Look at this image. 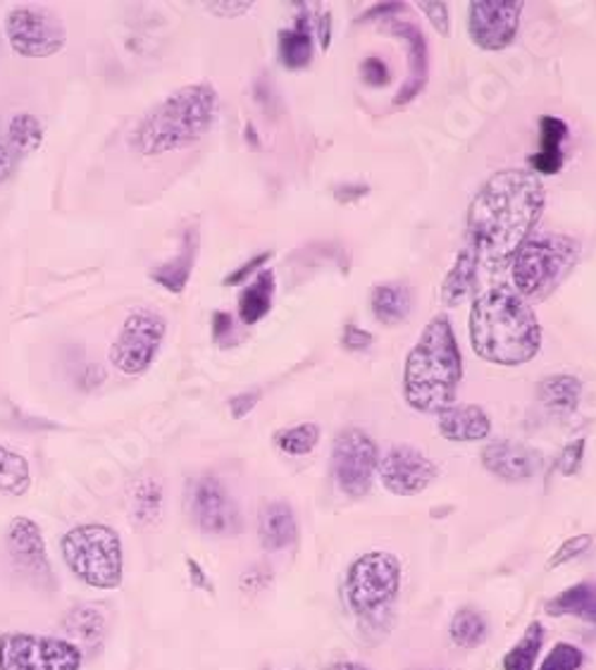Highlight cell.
<instances>
[{
	"label": "cell",
	"instance_id": "obj_25",
	"mask_svg": "<svg viewBox=\"0 0 596 670\" xmlns=\"http://www.w3.org/2000/svg\"><path fill=\"white\" fill-rule=\"evenodd\" d=\"M546 614L556 618L573 616L596 625V582H580L556 594L551 602H546Z\"/></svg>",
	"mask_w": 596,
	"mask_h": 670
},
{
	"label": "cell",
	"instance_id": "obj_40",
	"mask_svg": "<svg viewBox=\"0 0 596 670\" xmlns=\"http://www.w3.org/2000/svg\"><path fill=\"white\" fill-rule=\"evenodd\" d=\"M420 10L424 12V17L432 22V27L436 31H440L442 36H448V8L444 3L424 0V3H420Z\"/></svg>",
	"mask_w": 596,
	"mask_h": 670
},
{
	"label": "cell",
	"instance_id": "obj_22",
	"mask_svg": "<svg viewBox=\"0 0 596 670\" xmlns=\"http://www.w3.org/2000/svg\"><path fill=\"white\" fill-rule=\"evenodd\" d=\"M199 229L193 227L189 229L185 239H181V249L179 253L175 255L173 261L163 263L161 267H155L153 270V279L161 287H165L167 291H173V294H179V291H185L189 277H191V270H193V263H196V255H199Z\"/></svg>",
	"mask_w": 596,
	"mask_h": 670
},
{
	"label": "cell",
	"instance_id": "obj_16",
	"mask_svg": "<svg viewBox=\"0 0 596 670\" xmlns=\"http://www.w3.org/2000/svg\"><path fill=\"white\" fill-rule=\"evenodd\" d=\"M482 463L496 478L506 482H525L540 475L544 458L537 448L518 442H492L482 448Z\"/></svg>",
	"mask_w": 596,
	"mask_h": 670
},
{
	"label": "cell",
	"instance_id": "obj_34",
	"mask_svg": "<svg viewBox=\"0 0 596 670\" xmlns=\"http://www.w3.org/2000/svg\"><path fill=\"white\" fill-rule=\"evenodd\" d=\"M452 640L460 649H475L486 640V623L484 618L472 611V608H464L452 620Z\"/></svg>",
	"mask_w": 596,
	"mask_h": 670
},
{
	"label": "cell",
	"instance_id": "obj_27",
	"mask_svg": "<svg viewBox=\"0 0 596 670\" xmlns=\"http://www.w3.org/2000/svg\"><path fill=\"white\" fill-rule=\"evenodd\" d=\"M540 401L554 413H573L582 396V382L573 375H551L540 382Z\"/></svg>",
	"mask_w": 596,
	"mask_h": 670
},
{
	"label": "cell",
	"instance_id": "obj_17",
	"mask_svg": "<svg viewBox=\"0 0 596 670\" xmlns=\"http://www.w3.org/2000/svg\"><path fill=\"white\" fill-rule=\"evenodd\" d=\"M384 29L389 34L398 36L401 41H406L408 46V79L404 84V89L396 93V105H406L408 101L416 99V96L424 89L430 77V53H428V41H424V34L408 20H396L389 17L382 22Z\"/></svg>",
	"mask_w": 596,
	"mask_h": 670
},
{
	"label": "cell",
	"instance_id": "obj_5",
	"mask_svg": "<svg viewBox=\"0 0 596 670\" xmlns=\"http://www.w3.org/2000/svg\"><path fill=\"white\" fill-rule=\"evenodd\" d=\"M580 258V241L568 235H537L530 237L513 255V289L530 301H542L558 289V285L573 273Z\"/></svg>",
	"mask_w": 596,
	"mask_h": 670
},
{
	"label": "cell",
	"instance_id": "obj_21",
	"mask_svg": "<svg viewBox=\"0 0 596 670\" xmlns=\"http://www.w3.org/2000/svg\"><path fill=\"white\" fill-rule=\"evenodd\" d=\"M478 265L480 258L472 246H466L456 255L454 267L444 277V282L440 287V299L446 308H456L460 303H466L470 299L472 291H475L478 282Z\"/></svg>",
	"mask_w": 596,
	"mask_h": 670
},
{
	"label": "cell",
	"instance_id": "obj_24",
	"mask_svg": "<svg viewBox=\"0 0 596 670\" xmlns=\"http://www.w3.org/2000/svg\"><path fill=\"white\" fill-rule=\"evenodd\" d=\"M370 308L377 320L386 327H396L404 320H408V315L413 311V294L406 285H380L372 289L370 296Z\"/></svg>",
	"mask_w": 596,
	"mask_h": 670
},
{
	"label": "cell",
	"instance_id": "obj_30",
	"mask_svg": "<svg viewBox=\"0 0 596 670\" xmlns=\"http://www.w3.org/2000/svg\"><path fill=\"white\" fill-rule=\"evenodd\" d=\"M43 141V125L31 113H20L12 117L8 127V146L15 155H31Z\"/></svg>",
	"mask_w": 596,
	"mask_h": 670
},
{
	"label": "cell",
	"instance_id": "obj_41",
	"mask_svg": "<svg viewBox=\"0 0 596 670\" xmlns=\"http://www.w3.org/2000/svg\"><path fill=\"white\" fill-rule=\"evenodd\" d=\"M372 341H375V337L370 332L360 330V327H356V325H346L344 327V334H342L344 349H348V351H365V349L372 346Z\"/></svg>",
	"mask_w": 596,
	"mask_h": 670
},
{
	"label": "cell",
	"instance_id": "obj_39",
	"mask_svg": "<svg viewBox=\"0 0 596 670\" xmlns=\"http://www.w3.org/2000/svg\"><path fill=\"white\" fill-rule=\"evenodd\" d=\"M360 75L363 79L370 84V87H382V84L389 81V67L384 65V60L380 58H368L360 65Z\"/></svg>",
	"mask_w": 596,
	"mask_h": 670
},
{
	"label": "cell",
	"instance_id": "obj_13",
	"mask_svg": "<svg viewBox=\"0 0 596 670\" xmlns=\"http://www.w3.org/2000/svg\"><path fill=\"white\" fill-rule=\"evenodd\" d=\"M522 10L520 0H475L468 10L470 39L484 51H504L516 41Z\"/></svg>",
	"mask_w": 596,
	"mask_h": 670
},
{
	"label": "cell",
	"instance_id": "obj_23",
	"mask_svg": "<svg viewBox=\"0 0 596 670\" xmlns=\"http://www.w3.org/2000/svg\"><path fill=\"white\" fill-rule=\"evenodd\" d=\"M63 628L67 637L75 640L72 644L84 649H99L105 637V616L99 606L81 604L67 614Z\"/></svg>",
	"mask_w": 596,
	"mask_h": 670
},
{
	"label": "cell",
	"instance_id": "obj_47",
	"mask_svg": "<svg viewBox=\"0 0 596 670\" xmlns=\"http://www.w3.org/2000/svg\"><path fill=\"white\" fill-rule=\"evenodd\" d=\"M368 193V187H344V189H337V201H354V199H360Z\"/></svg>",
	"mask_w": 596,
	"mask_h": 670
},
{
	"label": "cell",
	"instance_id": "obj_36",
	"mask_svg": "<svg viewBox=\"0 0 596 670\" xmlns=\"http://www.w3.org/2000/svg\"><path fill=\"white\" fill-rule=\"evenodd\" d=\"M592 534H578V538H570L561 544V549H558L551 558H549V568H558L568 564V560H573L578 556L585 554L587 549H592Z\"/></svg>",
	"mask_w": 596,
	"mask_h": 670
},
{
	"label": "cell",
	"instance_id": "obj_44",
	"mask_svg": "<svg viewBox=\"0 0 596 670\" xmlns=\"http://www.w3.org/2000/svg\"><path fill=\"white\" fill-rule=\"evenodd\" d=\"M12 169H15V153L10 151L8 141L0 139V181H5L12 175Z\"/></svg>",
	"mask_w": 596,
	"mask_h": 670
},
{
	"label": "cell",
	"instance_id": "obj_31",
	"mask_svg": "<svg viewBox=\"0 0 596 670\" xmlns=\"http://www.w3.org/2000/svg\"><path fill=\"white\" fill-rule=\"evenodd\" d=\"M29 484V463L15 451L0 446V492L8 496H22L27 494Z\"/></svg>",
	"mask_w": 596,
	"mask_h": 670
},
{
	"label": "cell",
	"instance_id": "obj_4",
	"mask_svg": "<svg viewBox=\"0 0 596 670\" xmlns=\"http://www.w3.org/2000/svg\"><path fill=\"white\" fill-rule=\"evenodd\" d=\"M220 99L211 84H191L155 105L134 131L141 155H163L199 143L215 125Z\"/></svg>",
	"mask_w": 596,
	"mask_h": 670
},
{
	"label": "cell",
	"instance_id": "obj_49",
	"mask_svg": "<svg viewBox=\"0 0 596 670\" xmlns=\"http://www.w3.org/2000/svg\"><path fill=\"white\" fill-rule=\"evenodd\" d=\"M332 670H370V668L358 666V663H337Z\"/></svg>",
	"mask_w": 596,
	"mask_h": 670
},
{
	"label": "cell",
	"instance_id": "obj_38",
	"mask_svg": "<svg viewBox=\"0 0 596 670\" xmlns=\"http://www.w3.org/2000/svg\"><path fill=\"white\" fill-rule=\"evenodd\" d=\"M270 258H272V251H263V253H258V255H253V258H251L249 263L239 265L232 275H227V277H225V285L237 287V285H241V282H246V277L253 275L255 270H261V267H263L267 261H270Z\"/></svg>",
	"mask_w": 596,
	"mask_h": 670
},
{
	"label": "cell",
	"instance_id": "obj_33",
	"mask_svg": "<svg viewBox=\"0 0 596 670\" xmlns=\"http://www.w3.org/2000/svg\"><path fill=\"white\" fill-rule=\"evenodd\" d=\"M320 442V428L315 422H303L296 428L279 430L275 434V444L279 451L289 456H308L310 451Z\"/></svg>",
	"mask_w": 596,
	"mask_h": 670
},
{
	"label": "cell",
	"instance_id": "obj_18",
	"mask_svg": "<svg viewBox=\"0 0 596 670\" xmlns=\"http://www.w3.org/2000/svg\"><path fill=\"white\" fill-rule=\"evenodd\" d=\"M436 430L448 442H482L490 437L492 422L480 406H448L440 413Z\"/></svg>",
	"mask_w": 596,
	"mask_h": 670
},
{
	"label": "cell",
	"instance_id": "obj_3",
	"mask_svg": "<svg viewBox=\"0 0 596 670\" xmlns=\"http://www.w3.org/2000/svg\"><path fill=\"white\" fill-rule=\"evenodd\" d=\"M460 380L464 358L452 320L446 315H434L406 358V404L420 413H442L454 406Z\"/></svg>",
	"mask_w": 596,
	"mask_h": 670
},
{
	"label": "cell",
	"instance_id": "obj_8",
	"mask_svg": "<svg viewBox=\"0 0 596 670\" xmlns=\"http://www.w3.org/2000/svg\"><path fill=\"white\" fill-rule=\"evenodd\" d=\"M81 649L58 637L5 632L0 635V670H79Z\"/></svg>",
	"mask_w": 596,
	"mask_h": 670
},
{
	"label": "cell",
	"instance_id": "obj_7",
	"mask_svg": "<svg viewBox=\"0 0 596 670\" xmlns=\"http://www.w3.org/2000/svg\"><path fill=\"white\" fill-rule=\"evenodd\" d=\"M401 587V564L389 552L360 556L348 570V604L360 618L375 620L389 611Z\"/></svg>",
	"mask_w": 596,
	"mask_h": 670
},
{
	"label": "cell",
	"instance_id": "obj_20",
	"mask_svg": "<svg viewBox=\"0 0 596 670\" xmlns=\"http://www.w3.org/2000/svg\"><path fill=\"white\" fill-rule=\"evenodd\" d=\"M568 137V125L561 117L542 115L540 139L542 149L530 157L534 175H558L563 167V141Z\"/></svg>",
	"mask_w": 596,
	"mask_h": 670
},
{
	"label": "cell",
	"instance_id": "obj_46",
	"mask_svg": "<svg viewBox=\"0 0 596 670\" xmlns=\"http://www.w3.org/2000/svg\"><path fill=\"white\" fill-rule=\"evenodd\" d=\"M318 36H320L322 48L327 51V48H330V41H332V12H325V15H320Z\"/></svg>",
	"mask_w": 596,
	"mask_h": 670
},
{
	"label": "cell",
	"instance_id": "obj_43",
	"mask_svg": "<svg viewBox=\"0 0 596 670\" xmlns=\"http://www.w3.org/2000/svg\"><path fill=\"white\" fill-rule=\"evenodd\" d=\"M225 334H232V315L217 311L213 315V337H215L217 344H223Z\"/></svg>",
	"mask_w": 596,
	"mask_h": 670
},
{
	"label": "cell",
	"instance_id": "obj_26",
	"mask_svg": "<svg viewBox=\"0 0 596 670\" xmlns=\"http://www.w3.org/2000/svg\"><path fill=\"white\" fill-rule=\"evenodd\" d=\"M272 296H275V273L263 270L239 296V315L243 325L261 323L272 308Z\"/></svg>",
	"mask_w": 596,
	"mask_h": 670
},
{
	"label": "cell",
	"instance_id": "obj_10",
	"mask_svg": "<svg viewBox=\"0 0 596 670\" xmlns=\"http://www.w3.org/2000/svg\"><path fill=\"white\" fill-rule=\"evenodd\" d=\"M12 51L24 58H51L65 48L67 31L55 12L46 8H12L5 17Z\"/></svg>",
	"mask_w": 596,
	"mask_h": 670
},
{
	"label": "cell",
	"instance_id": "obj_35",
	"mask_svg": "<svg viewBox=\"0 0 596 670\" xmlns=\"http://www.w3.org/2000/svg\"><path fill=\"white\" fill-rule=\"evenodd\" d=\"M582 663H585V656H582L578 647L568 642H558L544 659L540 670H580Z\"/></svg>",
	"mask_w": 596,
	"mask_h": 670
},
{
	"label": "cell",
	"instance_id": "obj_29",
	"mask_svg": "<svg viewBox=\"0 0 596 670\" xmlns=\"http://www.w3.org/2000/svg\"><path fill=\"white\" fill-rule=\"evenodd\" d=\"M161 510H163V486H161V482L149 478V480H141L137 486H134L131 516H134V520H137V526H141V528L155 526V522L161 520Z\"/></svg>",
	"mask_w": 596,
	"mask_h": 670
},
{
	"label": "cell",
	"instance_id": "obj_19",
	"mask_svg": "<svg viewBox=\"0 0 596 670\" xmlns=\"http://www.w3.org/2000/svg\"><path fill=\"white\" fill-rule=\"evenodd\" d=\"M258 538L265 552H282L296 542L299 526L287 502H270L261 508Z\"/></svg>",
	"mask_w": 596,
	"mask_h": 670
},
{
	"label": "cell",
	"instance_id": "obj_15",
	"mask_svg": "<svg viewBox=\"0 0 596 670\" xmlns=\"http://www.w3.org/2000/svg\"><path fill=\"white\" fill-rule=\"evenodd\" d=\"M8 554L20 572L34 582H51V564H48L43 534L29 518H15L8 528Z\"/></svg>",
	"mask_w": 596,
	"mask_h": 670
},
{
	"label": "cell",
	"instance_id": "obj_6",
	"mask_svg": "<svg viewBox=\"0 0 596 670\" xmlns=\"http://www.w3.org/2000/svg\"><path fill=\"white\" fill-rule=\"evenodd\" d=\"M63 558L75 576L96 590L122 584V542L107 526H79L63 538Z\"/></svg>",
	"mask_w": 596,
	"mask_h": 670
},
{
	"label": "cell",
	"instance_id": "obj_14",
	"mask_svg": "<svg viewBox=\"0 0 596 670\" xmlns=\"http://www.w3.org/2000/svg\"><path fill=\"white\" fill-rule=\"evenodd\" d=\"M380 480L396 496H418L436 480L440 468L413 446H396L380 460Z\"/></svg>",
	"mask_w": 596,
	"mask_h": 670
},
{
	"label": "cell",
	"instance_id": "obj_28",
	"mask_svg": "<svg viewBox=\"0 0 596 670\" xmlns=\"http://www.w3.org/2000/svg\"><path fill=\"white\" fill-rule=\"evenodd\" d=\"M279 58H282L284 67L289 69H303L310 65L313 36L306 27V17H301L294 29H287L279 34Z\"/></svg>",
	"mask_w": 596,
	"mask_h": 670
},
{
	"label": "cell",
	"instance_id": "obj_9",
	"mask_svg": "<svg viewBox=\"0 0 596 670\" xmlns=\"http://www.w3.org/2000/svg\"><path fill=\"white\" fill-rule=\"evenodd\" d=\"M167 332V323L155 311H134L125 320L111 349V363L125 375H141L151 368Z\"/></svg>",
	"mask_w": 596,
	"mask_h": 670
},
{
	"label": "cell",
	"instance_id": "obj_11",
	"mask_svg": "<svg viewBox=\"0 0 596 670\" xmlns=\"http://www.w3.org/2000/svg\"><path fill=\"white\" fill-rule=\"evenodd\" d=\"M380 466L377 460V444L358 428H348L337 434L332 448L334 480L346 496L360 498L370 492L372 475Z\"/></svg>",
	"mask_w": 596,
	"mask_h": 670
},
{
	"label": "cell",
	"instance_id": "obj_12",
	"mask_svg": "<svg viewBox=\"0 0 596 670\" xmlns=\"http://www.w3.org/2000/svg\"><path fill=\"white\" fill-rule=\"evenodd\" d=\"M189 514L201 532L213 538H234L241 532V516L225 484L205 475L189 484Z\"/></svg>",
	"mask_w": 596,
	"mask_h": 670
},
{
	"label": "cell",
	"instance_id": "obj_45",
	"mask_svg": "<svg viewBox=\"0 0 596 670\" xmlns=\"http://www.w3.org/2000/svg\"><path fill=\"white\" fill-rule=\"evenodd\" d=\"M251 10V3H215L211 5V12H215V15L220 17H239L243 15V12Z\"/></svg>",
	"mask_w": 596,
	"mask_h": 670
},
{
	"label": "cell",
	"instance_id": "obj_1",
	"mask_svg": "<svg viewBox=\"0 0 596 670\" xmlns=\"http://www.w3.org/2000/svg\"><path fill=\"white\" fill-rule=\"evenodd\" d=\"M546 203L542 179L528 169H502L480 187L468 211V237L486 265H506L532 235Z\"/></svg>",
	"mask_w": 596,
	"mask_h": 670
},
{
	"label": "cell",
	"instance_id": "obj_2",
	"mask_svg": "<svg viewBox=\"0 0 596 670\" xmlns=\"http://www.w3.org/2000/svg\"><path fill=\"white\" fill-rule=\"evenodd\" d=\"M470 344L482 361L506 368L525 365L542 349V327L516 289L498 285L472 303Z\"/></svg>",
	"mask_w": 596,
	"mask_h": 670
},
{
	"label": "cell",
	"instance_id": "obj_48",
	"mask_svg": "<svg viewBox=\"0 0 596 670\" xmlns=\"http://www.w3.org/2000/svg\"><path fill=\"white\" fill-rule=\"evenodd\" d=\"M187 566H189V570L193 572V584H199V587H205V590H211V584L205 582V578H203V570L199 568V564L196 560H187Z\"/></svg>",
	"mask_w": 596,
	"mask_h": 670
},
{
	"label": "cell",
	"instance_id": "obj_32",
	"mask_svg": "<svg viewBox=\"0 0 596 670\" xmlns=\"http://www.w3.org/2000/svg\"><path fill=\"white\" fill-rule=\"evenodd\" d=\"M542 642H544V628L534 620V623L528 625L522 640L504 656V670H534V661H537L540 656Z\"/></svg>",
	"mask_w": 596,
	"mask_h": 670
},
{
	"label": "cell",
	"instance_id": "obj_42",
	"mask_svg": "<svg viewBox=\"0 0 596 670\" xmlns=\"http://www.w3.org/2000/svg\"><path fill=\"white\" fill-rule=\"evenodd\" d=\"M261 392H243V394H239V396H234L232 401H229V410H232V416L237 418V420H241V418H246L249 413L255 408V404H258L261 401Z\"/></svg>",
	"mask_w": 596,
	"mask_h": 670
},
{
	"label": "cell",
	"instance_id": "obj_37",
	"mask_svg": "<svg viewBox=\"0 0 596 670\" xmlns=\"http://www.w3.org/2000/svg\"><path fill=\"white\" fill-rule=\"evenodd\" d=\"M582 454H585V440H575L573 444H568L563 448V454L558 456V463H556L558 472L566 475V478H573V475H578L582 466Z\"/></svg>",
	"mask_w": 596,
	"mask_h": 670
}]
</instances>
